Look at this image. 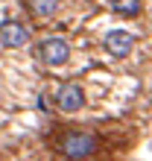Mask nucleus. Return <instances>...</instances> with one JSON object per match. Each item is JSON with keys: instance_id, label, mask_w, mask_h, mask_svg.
<instances>
[{"instance_id": "1", "label": "nucleus", "mask_w": 152, "mask_h": 161, "mask_svg": "<svg viewBox=\"0 0 152 161\" xmlns=\"http://www.w3.org/2000/svg\"><path fill=\"white\" fill-rule=\"evenodd\" d=\"M97 147H100V141L94 138L91 132H68V135H62V141H59V149L70 161L91 158L94 153H97Z\"/></svg>"}, {"instance_id": "2", "label": "nucleus", "mask_w": 152, "mask_h": 161, "mask_svg": "<svg viewBox=\"0 0 152 161\" xmlns=\"http://www.w3.org/2000/svg\"><path fill=\"white\" fill-rule=\"evenodd\" d=\"M35 56H38L41 64H47V68H59V64H64L70 59V44L64 38H56L53 35V38H44L41 44H38Z\"/></svg>"}, {"instance_id": "3", "label": "nucleus", "mask_w": 152, "mask_h": 161, "mask_svg": "<svg viewBox=\"0 0 152 161\" xmlns=\"http://www.w3.org/2000/svg\"><path fill=\"white\" fill-rule=\"evenodd\" d=\"M56 106H59L62 111H68V114H73V111H79L85 106V91L82 85L76 82H64L59 91H56Z\"/></svg>"}, {"instance_id": "4", "label": "nucleus", "mask_w": 152, "mask_h": 161, "mask_svg": "<svg viewBox=\"0 0 152 161\" xmlns=\"http://www.w3.org/2000/svg\"><path fill=\"white\" fill-rule=\"evenodd\" d=\"M30 41V30L18 21H3L0 24V44L3 47H24Z\"/></svg>"}, {"instance_id": "5", "label": "nucleus", "mask_w": 152, "mask_h": 161, "mask_svg": "<svg viewBox=\"0 0 152 161\" xmlns=\"http://www.w3.org/2000/svg\"><path fill=\"white\" fill-rule=\"evenodd\" d=\"M132 47H135V38H132L129 32H123V30H111L106 35V50H108V56H114V59L129 56Z\"/></svg>"}, {"instance_id": "6", "label": "nucleus", "mask_w": 152, "mask_h": 161, "mask_svg": "<svg viewBox=\"0 0 152 161\" xmlns=\"http://www.w3.org/2000/svg\"><path fill=\"white\" fill-rule=\"evenodd\" d=\"M26 6L38 18H50V15L59 12V0H26Z\"/></svg>"}, {"instance_id": "7", "label": "nucleus", "mask_w": 152, "mask_h": 161, "mask_svg": "<svg viewBox=\"0 0 152 161\" xmlns=\"http://www.w3.org/2000/svg\"><path fill=\"white\" fill-rule=\"evenodd\" d=\"M108 6L117 15H126V18H135L140 12V0H108Z\"/></svg>"}]
</instances>
